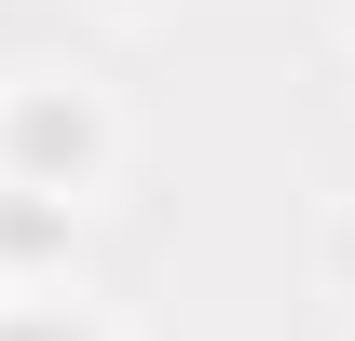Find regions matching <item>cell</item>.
Here are the masks:
<instances>
[{
    "mask_svg": "<svg viewBox=\"0 0 355 341\" xmlns=\"http://www.w3.org/2000/svg\"><path fill=\"white\" fill-rule=\"evenodd\" d=\"M69 232H83V218L14 205V191H0V287H69Z\"/></svg>",
    "mask_w": 355,
    "mask_h": 341,
    "instance_id": "cell-2",
    "label": "cell"
},
{
    "mask_svg": "<svg viewBox=\"0 0 355 341\" xmlns=\"http://www.w3.org/2000/svg\"><path fill=\"white\" fill-rule=\"evenodd\" d=\"M342 42H355V0H342Z\"/></svg>",
    "mask_w": 355,
    "mask_h": 341,
    "instance_id": "cell-4",
    "label": "cell"
},
{
    "mask_svg": "<svg viewBox=\"0 0 355 341\" xmlns=\"http://www.w3.org/2000/svg\"><path fill=\"white\" fill-rule=\"evenodd\" d=\"M0 341H123L83 287H0Z\"/></svg>",
    "mask_w": 355,
    "mask_h": 341,
    "instance_id": "cell-3",
    "label": "cell"
},
{
    "mask_svg": "<svg viewBox=\"0 0 355 341\" xmlns=\"http://www.w3.org/2000/svg\"><path fill=\"white\" fill-rule=\"evenodd\" d=\"M110 177H123V96L96 69H14L0 82V191L14 205L83 218V205H110Z\"/></svg>",
    "mask_w": 355,
    "mask_h": 341,
    "instance_id": "cell-1",
    "label": "cell"
}]
</instances>
